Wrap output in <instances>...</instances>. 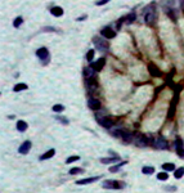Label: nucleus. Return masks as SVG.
<instances>
[{"mask_svg": "<svg viewBox=\"0 0 184 193\" xmlns=\"http://www.w3.org/2000/svg\"><path fill=\"white\" fill-rule=\"evenodd\" d=\"M43 31H47V32H55V31H57V28H53V27H44V28H43Z\"/></svg>", "mask_w": 184, "mask_h": 193, "instance_id": "nucleus-38", "label": "nucleus"}, {"mask_svg": "<svg viewBox=\"0 0 184 193\" xmlns=\"http://www.w3.org/2000/svg\"><path fill=\"white\" fill-rule=\"evenodd\" d=\"M101 33H102V36L106 39H113L115 36H116V32H115L113 30H111L109 27H104L103 30L101 31Z\"/></svg>", "mask_w": 184, "mask_h": 193, "instance_id": "nucleus-11", "label": "nucleus"}, {"mask_svg": "<svg viewBox=\"0 0 184 193\" xmlns=\"http://www.w3.org/2000/svg\"><path fill=\"white\" fill-rule=\"evenodd\" d=\"M167 178H169V175H167V172H158V174H157V179L158 180H162V182H163V180H166V179H167Z\"/></svg>", "mask_w": 184, "mask_h": 193, "instance_id": "nucleus-30", "label": "nucleus"}, {"mask_svg": "<svg viewBox=\"0 0 184 193\" xmlns=\"http://www.w3.org/2000/svg\"><path fill=\"white\" fill-rule=\"evenodd\" d=\"M119 157H109V158H102L101 162L102 164H113V162H117L119 161Z\"/></svg>", "mask_w": 184, "mask_h": 193, "instance_id": "nucleus-26", "label": "nucleus"}, {"mask_svg": "<svg viewBox=\"0 0 184 193\" xmlns=\"http://www.w3.org/2000/svg\"><path fill=\"white\" fill-rule=\"evenodd\" d=\"M27 85L26 84H23V82H19V84H17L16 86L13 87V91H22V90H26L27 89Z\"/></svg>", "mask_w": 184, "mask_h": 193, "instance_id": "nucleus-24", "label": "nucleus"}, {"mask_svg": "<svg viewBox=\"0 0 184 193\" xmlns=\"http://www.w3.org/2000/svg\"><path fill=\"white\" fill-rule=\"evenodd\" d=\"M156 18H157V13H156V9H153V10H151V12L145 13V15H144L145 23H149V25H152V23L156 22Z\"/></svg>", "mask_w": 184, "mask_h": 193, "instance_id": "nucleus-6", "label": "nucleus"}, {"mask_svg": "<svg viewBox=\"0 0 184 193\" xmlns=\"http://www.w3.org/2000/svg\"><path fill=\"white\" fill-rule=\"evenodd\" d=\"M86 87H88V90H89L90 93H93L94 90L98 89V82H97L95 76L88 77V79H86Z\"/></svg>", "mask_w": 184, "mask_h": 193, "instance_id": "nucleus-5", "label": "nucleus"}, {"mask_svg": "<svg viewBox=\"0 0 184 193\" xmlns=\"http://www.w3.org/2000/svg\"><path fill=\"white\" fill-rule=\"evenodd\" d=\"M26 129H27V122L26 121H23V120H19L18 122H17V130L18 131H26Z\"/></svg>", "mask_w": 184, "mask_h": 193, "instance_id": "nucleus-20", "label": "nucleus"}, {"mask_svg": "<svg viewBox=\"0 0 184 193\" xmlns=\"http://www.w3.org/2000/svg\"><path fill=\"white\" fill-rule=\"evenodd\" d=\"M22 22H23V18H22V17H17L16 19H14V22H13V26L17 28V27H19V26H21Z\"/></svg>", "mask_w": 184, "mask_h": 193, "instance_id": "nucleus-32", "label": "nucleus"}, {"mask_svg": "<svg viewBox=\"0 0 184 193\" xmlns=\"http://www.w3.org/2000/svg\"><path fill=\"white\" fill-rule=\"evenodd\" d=\"M36 55H37V58L43 62V63H45V62H48L49 50H48L47 48H40V49H37V50H36Z\"/></svg>", "mask_w": 184, "mask_h": 193, "instance_id": "nucleus-4", "label": "nucleus"}, {"mask_svg": "<svg viewBox=\"0 0 184 193\" xmlns=\"http://www.w3.org/2000/svg\"><path fill=\"white\" fill-rule=\"evenodd\" d=\"M53 111H54V112H62V111H65V106L55 104V106H53Z\"/></svg>", "mask_w": 184, "mask_h": 193, "instance_id": "nucleus-33", "label": "nucleus"}, {"mask_svg": "<svg viewBox=\"0 0 184 193\" xmlns=\"http://www.w3.org/2000/svg\"><path fill=\"white\" fill-rule=\"evenodd\" d=\"M55 154V149H49V151H47L44 154H41V157H40V160L41 161H44V160H49V158H52L53 156Z\"/></svg>", "mask_w": 184, "mask_h": 193, "instance_id": "nucleus-17", "label": "nucleus"}, {"mask_svg": "<svg viewBox=\"0 0 184 193\" xmlns=\"http://www.w3.org/2000/svg\"><path fill=\"white\" fill-rule=\"evenodd\" d=\"M99 179V176H91V178H86V179H83V180H79L77 184L79 185H85V184H90V183H94Z\"/></svg>", "mask_w": 184, "mask_h": 193, "instance_id": "nucleus-16", "label": "nucleus"}, {"mask_svg": "<svg viewBox=\"0 0 184 193\" xmlns=\"http://www.w3.org/2000/svg\"><path fill=\"white\" fill-rule=\"evenodd\" d=\"M135 18H137V15H135L134 13H130V14L125 15V23H126V25H130V23H133L135 21Z\"/></svg>", "mask_w": 184, "mask_h": 193, "instance_id": "nucleus-22", "label": "nucleus"}, {"mask_svg": "<svg viewBox=\"0 0 184 193\" xmlns=\"http://www.w3.org/2000/svg\"><path fill=\"white\" fill-rule=\"evenodd\" d=\"M88 106H89V108L90 110H94V111H97V110H99L101 108V102H99L98 99H95V98H89L88 99Z\"/></svg>", "mask_w": 184, "mask_h": 193, "instance_id": "nucleus-9", "label": "nucleus"}, {"mask_svg": "<svg viewBox=\"0 0 184 193\" xmlns=\"http://www.w3.org/2000/svg\"><path fill=\"white\" fill-rule=\"evenodd\" d=\"M83 172V169L80 167H73V169L70 170V175H76V174H81Z\"/></svg>", "mask_w": 184, "mask_h": 193, "instance_id": "nucleus-31", "label": "nucleus"}, {"mask_svg": "<svg viewBox=\"0 0 184 193\" xmlns=\"http://www.w3.org/2000/svg\"><path fill=\"white\" fill-rule=\"evenodd\" d=\"M103 188L104 189H122L125 188V183L117 182V180H106L103 182Z\"/></svg>", "mask_w": 184, "mask_h": 193, "instance_id": "nucleus-1", "label": "nucleus"}, {"mask_svg": "<svg viewBox=\"0 0 184 193\" xmlns=\"http://www.w3.org/2000/svg\"><path fill=\"white\" fill-rule=\"evenodd\" d=\"M175 149H176V153L179 154L180 157L184 158V148H183V140L180 138H176L175 139Z\"/></svg>", "mask_w": 184, "mask_h": 193, "instance_id": "nucleus-7", "label": "nucleus"}, {"mask_svg": "<svg viewBox=\"0 0 184 193\" xmlns=\"http://www.w3.org/2000/svg\"><path fill=\"white\" fill-rule=\"evenodd\" d=\"M135 143H137V146L140 147V148H145V147L148 146V139L145 138L144 135H139L137 138V142H135Z\"/></svg>", "mask_w": 184, "mask_h": 193, "instance_id": "nucleus-13", "label": "nucleus"}, {"mask_svg": "<svg viewBox=\"0 0 184 193\" xmlns=\"http://www.w3.org/2000/svg\"><path fill=\"white\" fill-rule=\"evenodd\" d=\"M104 63H106V59H104V58H99L98 61L93 62V63H91L90 66L93 67V68L95 69V71H101V69L104 67Z\"/></svg>", "mask_w": 184, "mask_h": 193, "instance_id": "nucleus-12", "label": "nucleus"}, {"mask_svg": "<svg viewBox=\"0 0 184 193\" xmlns=\"http://www.w3.org/2000/svg\"><path fill=\"white\" fill-rule=\"evenodd\" d=\"M125 164H126V162H125V161L120 162L119 165H115V166H112L111 169H109V171H111V172H117V171H119V170H120V167H121L122 165H125Z\"/></svg>", "mask_w": 184, "mask_h": 193, "instance_id": "nucleus-29", "label": "nucleus"}, {"mask_svg": "<svg viewBox=\"0 0 184 193\" xmlns=\"http://www.w3.org/2000/svg\"><path fill=\"white\" fill-rule=\"evenodd\" d=\"M93 43H94V45H95V48L98 49V50H101V51H106V50H108V44H107V41H104L103 39H101V37H94L93 39Z\"/></svg>", "mask_w": 184, "mask_h": 193, "instance_id": "nucleus-3", "label": "nucleus"}, {"mask_svg": "<svg viewBox=\"0 0 184 193\" xmlns=\"http://www.w3.org/2000/svg\"><path fill=\"white\" fill-rule=\"evenodd\" d=\"M183 175H184V167H179V169H176L174 171V178H176V179L183 178Z\"/></svg>", "mask_w": 184, "mask_h": 193, "instance_id": "nucleus-23", "label": "nucleus"}, {"mask_svg": "<svg viewBox=\"0 0 184 193\" xmlns=\"http://www.w3.org/2000/svg\"><path fill=\"white\" fill-rule=\"evenodd\" d=\"M84 75H85L86 79H88V77H93V76H95V69H94L91 66H89L84 69Z\"/></svg>", "mask_w": 184, "mask_h": 193, "instance_id": "nucleus-19", "label": "nucleus"}, {"mask_svg": "<svg viewBox=\"0 0 184 193\" xmlns=\"http://www.w3.org/2000/svg\"><path fill=\"white\" fill-rule=\"evenodd\" d=\"M166 190H173V192H175L176 188L175 187H166Z\"/></svg>", "mask_w": 184, "mask_h": 193, "instance_id": "nucleus-40", "label": "nucleus"}, {"mask_svg": "<svg viewBox=\"0 0 184 193\" xmlns=\"http://www.w3.org/2000/svg\"><path fill=\"white\" fill-rule=\"evenodd\" d=\"M94 58V50L93 49H90V50L86 53V59H88V62H91Z\"/></svg>", "mask_w": 184, "mask_h": 193, "instance_id": "nucleus-34", "label": "nucleus"}, {"mask_svg": "<svg viewBox=\"0 0 184 193\" xmlns=\"http://www.w3.org/2000/svg\"><path fill=\"white\" fill-rule=\"evenodd\" d=\"M50 13H52L54 17H62L63 15V9L61 7H54L50 9Z\"/></svg>", "mask_w": 184, "mask_h": 193, "instance_id": "nucleus-18", "label": "nucleus"}, {"mask_svg": "<svg viewBox=\"0 0 184 193\" xmlns=\"http://www.w3.org/2000/svg\"><path fill=\"white\" fill-rule=\"evenodd\" d=\"M95 118H97V122H98L101 126L106 128V129H111L112 126L115 125V121L111 120V118H108V117H106V116H98L97 115Z\"/></svg>", "mask_w": 184, "mask_h": 193, "instance_id": "nucleus-2", "label": "nucleus"}, {"mask_svg": "<svg viewBox=\"0 0 184 193\" xmlns=\"http://www.w3.org/2000/svg\"><path fill=\"white\" fill-rule=\"evenodd\" d=\"M79 160H80V157H79V156H71L70 158L66 160V164H72V162L79 161Z\"/></svg>", "mask_w": 184, "mask_h": 193, "instance_id": "nucleus-35", "label": "nucleus"}, {"mask_svg": "<svg viewBox=\"0 0 184 193\" xmlns=\"http://www.w3.org/2000/svg\"><path fill=\"white\" fill-rule=\"evenodd\" d=\"M55 118H57L58 121H61V122H62V124H66V125H67V124H68V120H66V118L61 117V116H55Z\"/></svg>", "mask_w": 184, "mask_h": 193, "instance_id": "nucleus-37", "label": "nucleus"}, {"mask_svg": "<svg viewBox=\"0 0 184 193\" xmlns=\"http://www.w3.org/2000/svg\"><path fill=\"white\" fill-rule=\"evenodd\" d=\"M108 1H109V0H99V1H97L95 4L97 5H104L106 3H108Z\"/></svg>", "mask_w": 184, "mask_h": 193, "instance_id": "nucleus-39", "label": "nucleus"}, {"mask_svg": "<svg viewBox=\"0 0 184 193\" xmlns=\"http://www.w3.org/2000/svg\"><path fill=\"white\" fill-rule=\"evenodd\" d=\"M162 169L165 170V171H175V165L174 164H163L162 165Z\"/></svg>", "mask_w": 184, "mask_h": 193, "instance_id": "nucleus-27", "label": "nucleus"}, {"mask_svg": "<svg viewBox=\"0 0 184 193\" xmlns=\"http://www.w3.org/2000/svg\"><path fill=\"white\" fill-rule=\"evenodd\" d=\"M124 131H125L124 129H116V130L112 131V135L116 136V138H121L122 134H124Z\"/></svg>", "mask_w": 184, "mask_h": 193, "instance_id": "nucleus-28", "label": "nucleus"}, {"mask_svg": "<svg viewBox=\"0 0 184 193\" xmlns=\"http://www.w3.org/2000/svg\"><path fill=\"white\" fill-rule=\"evenodd\" d=\"M121 139H122V142H124V143H126V144L131 143V142H133V134L129 133L127 130H125L124 134H122V136H121Z\"/></svg>", "mask_w": 184, "mask_h": 193, "instance_id": "nucleus-15", "label": "nucleus"}, {"mask_svg": "<svg viewBox=\"0 0 184 193\" xmlns=\"http://www.w3.org/2000/svg\"><path fill=\"white\" fill-rule=\"evenodd\" d=\"M165 10H166L169 17H170L174 22H176V19H178V10L174 9V8H170V9H169V8H165Z\"/></svg>", "mask_w": 184, "mask_h": 193, "instance_id": "nucleus-14", "label": "nucleus"}, {"mask_svg": "<svg viewBox=\"0 0 184 193\" xmlns=\"http://www.w3.org/2000/svg\"><path fill=\"white\" fill-rule=\"evenodd\" d=\"M181 9H183V12H184V0L181 1Z\"/></svg>", "mask_w": 184, "mask_h": 193, "instance_id": "nucleus-41", "label": "nucleus"}, {"mask_svg": "<svg viewBox=\"0 0 184 193\" xmlns=\"http://www.w3.org/2000/svg\"><path fill=\"white\" fill-rule=\"evenodd\" d=\"M122 22H125V17L120 18V21H117V25H116L117 30H120V28H121V25H122Z\"/></svg>", "mask_w": 184, "mask_h": 193, "instance_id": "nucleus-36", "label": "nucleus"}, {"mask_svg": "<svg viewBox=\"0 0 184 193\" xmlns=\"http://www.w3.org/2000/svg\"><path fill=\"white\" fill-rule=\"evenodd\" d=\"M155 146H156V148H158V149H167L169 144H167V140H166L163 136H158Z\"/></svg>", "mask_w": 184, "mask_h": 193, "instance_id": "nucleus-8", "label": "nucleus"}, {"mask_svg": "<svg viewBox=\"0 0 184 193\" xmlns=\"http://www.w3.org/2000/svg\"><path fill=\"white\" fill-rule=\"evenodd\" d=\"M31 142L30 140H26V142H23V143H22V146L19 147V149H18V152L21 154H27L30 152V149H31Z\"/></svg>", "mask_w": 184, "mask_h": 193, "instance_id": "nucleus-10", "label": "nucleus"}, {"mask_svg": "<svg viewBox=\"0 0 184 193\" xmlns=\"http://www.w3.org/2000/svg\"><path fill=\"white\" fill-rule=\"evenodd\" d=\"M148 69H149V72L153 75V76H160V71H158V68L153 63H151L149 66H148Z\"/></svg>", "mask_w": 184, "mask_h": 193, "instance_id": "nucleus-21", "label": "nucleus"}, {"mask_svg": "<svg viewBox=\"0 0 184 193\" xmlns=\"http://www.w3.org/2000/svg\"><path fill=\"white\" fill-rule=\"evenodd\" d=\"M142 172L144 175H151V174H153V172H155V167H152V166H144L142 169Z\"/></svg>", "mask_w": 184, "mask_h": 193, "instance_id": "nucleus-25", "label": "nucleus"}]
</instances>
